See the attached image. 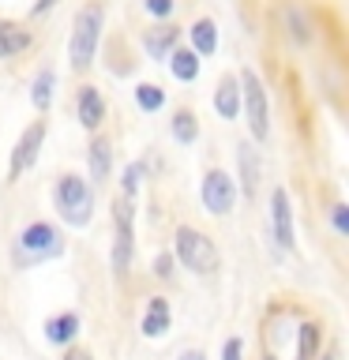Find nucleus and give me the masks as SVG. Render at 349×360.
Returning <instances> with one entry per match:
<instances>
[{
  "instance_id": "1",
  "label": "nucleus",
  "mask_w": 349,
  "mask_h": 360,
  "mask_svg": "<svg viewBox=\"0 0 349 360\" xmlns=\"http://www.w3.org/2000/svg\"><path fill=\"white\" fill-rule=\"evenodd\" d=\"M177 255L196 274H214L218 270V248H214V240L199 229H188V225L177 229Z\"/></svg>"
},
{
  "instance_id": "2",
  "label": "nucleus",
  "mask_w": 349,
  "mask_h": 360,
  "mask_svg": "<svg viewBox=\"0 0 349 360\" xmlns=\"http://www.w3.org/2000/svg\"><path fill=\"white\" fill-rule=\"evenodd\" d=\"M98 34H101V8L98 4H87L83 11L75 15V30H72V64L75 68H87L94 60V49H98Z\"/></svg>"
},
{
  "instance_id": "3",
  "label": "nucleus",
  "mask_w": 349,
  "mask_h": 360,
  "mask_svg": "<svg viewBox=\"0 0 349 360\" xmlns=\"http://www.w3.org/2000/svg\"><path fill=\"white\" fill-rule=\"evenodd\" d=\"M56 207L64 210V218L72 225H87L90 221V207H94V195H90L87 180L61 176V184H56Z\"/></svg>"
},
{
  "instance_id": "4",
  "label": "nucleus",
  "mask_w": 349,
  "mask_h": 360,
  "mask_svg": "<svg viewBox=\"0 0 349 360\" xmlns=\"http://www.w3.org/2000/svg\"><path fill=\"white\" fill-rule=\"evenodd\" d=\"M241 86H244L241 98H244V109H248V128H252L255 139H263L267 135V90H263L255 72H244Z\"/></svg>"
},
{
  "instance_id": "5",
  "label": "nucleus",
  "mask_w": 349,
  "mask_h": 360,
  "mask_svg": "<svg viewBox=\"0 0 349 360\" xmlns=\"http://www.w3.org/2000/svg\"><path fill=\"white\" fill-rule=\"evenodd\" d=\"M233 199H236V188L229 173H222V169H210L207 180H203V207L210 214H229L233 210Z\"/></svg>"
},
{
  "instance_id": "6",
  "label": "nucleus",
  "mask_w": 349,
  "mask_h": 360,
  "mask_svg": "<svg viewBox=\"0 0 349 360\" xmlns=\"http://www.w3.org/2000/svg\"><path fill=\"white\" fill-rule=\"evenodd\" d=\"M132 263V207L128 199L117 202V248H113V270L124 278Z\"/></svg>"
},
{
  "instance_id": "7",
  "label": "nucleus",
  "mask_w": 349,
  "mask_h": 360,
  "mask_svg": "<svg viewBox=\"0 0 349 360\" xmlns=\"http://www.w3.org/2000/svg\"><path fill=\"white\" fill-rule=\"evenodd\" d=\"M19 248H23L27 255H34V259L56 255V252H61V233H56L53 225H45V221H34L30 229L19 236Z\"/></svg>"
},
{
  "instance_id": "8",
  "label": "nucleus",
  "mask_w": 349,
  "mask_h": 360,
  "mask_svg": "<svg viewBox=\"0 0 349 360\" xmlns=\"http://www.w3.org/2000/svg\"><path fill=\"white\" fill-rule=\"evenodd\" d=\"M42 139H45V124L42 120L23 131V139L15 143V154H11V176H19L23 169L34 165V158H38V150H42Z\"/></svg>"
},
{
  "instance_id": "9",
  "label": "nucleus",
  "mask_w": 349,
  "mask_h": 360,
  "mask_svg": "<svg viewBox=\"0 0 349 360\" xmlns=\"http://www.w3.org/2000/svg\"><path fill=\"white\" fill-rule=\"evenodd\" d=\"M45 338H49L53 345H75V338H79V315L75 311H61V315H53L49 323H45Z\"/></svg>"
},
{
  "instance_id": "10",
  "label": "nucleus",
  "mask_w": 349,
  "mask_h": 360,
  "mask_svg": "<svg viewBox=\"0 0 349 360\" xmlns=\"http://www.w3.org/2000/svg\"><path fill=\"white\" fill-rule=\"evenodd\" d=\"M270 207H274V236H278V244H281V248H293V210H289L286 188L274 191Z\"/></svg>"
},
{
  "instance_id": "11",
  "label": "nucleus",
  "mask_w": 349,
  "mask_h": 360,
  "mask_svg": "<svg viewBox=\"0 0 349 360\" xmlns=\"http://www.w3.org/2000/svg\"><path fill=\"white\" fill-rule=\"evenodd\" d=\"M169 323H173V315H169V300L165 297H151L146 315H143V334L146 338H162L169 330Z\"/></svg>"
},
{
  "instance_id": "12",
  "label": "nucleus",
  "mask_w": 349,
  "mask_h": 360,
  "mask_svg": "<svg viewBox=\"0 0 349 360\" xmlns=\"http://www.w3.org/2000/svg\"><path fill=\"white\" fill-rule=\"evenodd\" d=\"M101 117H106V105H101V94L94 86H83L79 90V120H83V128H90L94 131L98 124H101Z\"/></svg>"
},
{
  "instance_id": "13",
  "label": "nucleus",
  "mask_w": 349,
  "mask_h": 360,
  "mask_svg": "<svg viewBox=\"0 0 349 360\" xmlns=\"http://www.w3.org/2000/svg\"><path fill=\"white\" fill-rule=\"evenodd\" d=\"M214 109H218V117H225V120H233V117H236V109H241V83H236V79L225 75L222 83H218V94H214Z\"/></svg>"
},
{
  "instance_id": "14",
  "label": "nucleus",
  "mask_w": 349,
  "mask_h": 360,
  "mask_svg": "<svg viewBox=\"0 0 349 360\" xmlns=\"http://www.w3.org/2000/svg\"><path fill=\"white\" fill-rule=\"evenodd\" d=\"M109 165H113L109 139H94V146H90V173H94V180H106L109 176Z\"/></svg>"
},
{
  "instance_id": "15",
  "label": "nucleus",
  "mask_w": 349,
  "mask_h": 360,
  "mask_svg": "<svg viewBox=\"0 0 349 360\" xmlns=\"http://www.w3.org/2000/svg\"><path fill=\"white\" fill-rule=\"evenodd\" d=\"M27 45H30V34L27 30L11 27V22H0V56H11V53L27 49Z\"/></svg>"
},
{
  "instance_id": "16",
  "label": "nucleus",
  "mask_w": 349,
  "mask_h": 360,
  "mask_svg": "<svg viewBox=\"0 0 349 360\" xmlns=\"http://www.w3.org/2000/svg\"><path fill=\"white\" fill-rule=\"evenodd\" d=\"M191 45H196V53H203V56L214 53V45H218V30H214L210 19H199L196 27H191Z\"/></svg>"
},
{
  "instance_id": "17",
  "label": "nucleus",
  "mask_w": 349,
  "mask_h": 360,
  "mask_svg": "<svg viewBox=\"0 0 349 360\" xmlns=\"http://www.w3.org/2000/svg\"><path fill=\"white\" fill-rule=\"evenodd\" d=\"M281 27H286V34H293L297 41H308V22H304V15H300V8L297 4H281Z\"/></svg>"
},
{
  "instance_id": "18",
  "label": "nucleus",
  "mask_w": 349,
  "mask_h": 360,
  "mask_svg": "<svg viewBox=\"0 0 349 360\" xmlns=\"http://www.w3.org/2000/svg\"><path fill=\"white\" fill-rule=\"evenodd\" d=\"M169 68H173V75H177V79L191 83V79L199 75V56H196V53H188V49H180V53L169 56Z\"/></svg>"
},
{
  "instance_id": "19",
  "label": "nucleus",
  "mask_w": 349,
  "mask_h": 360,
  "mask_svg": "<svg viewBox=\"0 0 349 360\" xmlns=\"http://www.w3.org/2000/svg\"><path fill=\"white\" fill-rule=\"evenodd\" d=\"M241 173H244V191L255 195L259 191V158L252 146H241Z\"/></svg>"
},
{
  "instance_id": "20",
  "label": "nucleus",
  "mask_w": 349,
  "mask_h": 360,
  "mask_svg": "<svg viewBox=\"0 0 349 360\" xmlns=\"http://www.w3.org/2000/svg\"><path fill=\"white\" fill-rule=\"evenodd\" d=\"M135 101H139V109H146V112H154V109H162V101H165V94L158 86H151V83H143L139 90H135Z\"/></svg>"
},
{
  "instance_id": "21",
  "label": "nucleus",
  "mask_w": 349,
  "mask_h": 360,
  "mask_svg": "<svg viewBox=\"0 0 349 360\" xmlns=\"http://www.w3.org/2000/svg\"><path fill=\"white\" fill-rule=\"evenodd\" d=\"M177 41V30L173 27H158L151 38H146V49H151L154 56H165V45H173Z\"/></svg>"
},
{
  "instance_id": "22",
  "label": "nucleus",
  "mask_w": 349,
  "mask_h": 360,
  "mask_svg": "<svg viewBox=\"0 0 349 360\" xmlns=\"http://www.w3.org/2000/svg\"><path fill=\"white\" fill-rule=\"evenodd\" d=\"M196 117H191V112H177V117H173V135H177V139L180 143H191V139H196Z\"/></svg>"
},
{
  "instance_id": "23",
  "label": "nucleus",
  "mask_w": 349,
  "mask_h": 360,
  "mask_svg": "<svg viewBox=\"0 0 349 360\" xmlns=\"http://www.w3.org/2000/svg\"><path fill=\"white\" fill-rule=\"evenodd\" d=\"M49 98H53V72H42L38 83H34V105L45 109V105H49Z\"/></svg>"
},
{
  "instance_id": "24",
  "label": "nucleus",
  "mask_w": 349,
  "mask_h": 360,
  "mask_svg": "<svg viewBox=\"0 0 349 360\" xmlns=\"http://www.w3.org/2000/svg\"><path fill=\"white\" fill-rule=\"evenodd\" d=\"M139 180H143V165H128V173H124V195H135L139 191Z\"/></svg>"
},
{
  "instance_id": "25",
  "label": "nucleus",
  "mask_w": 349,
  "mask_h": 360,
  "mask_svg": "<svg viewBox=\"0 0 349 360\" xmlns=\"http://www.w3.org/2000/svg\"><path fill=\"white\" fill-rule=\"evenodd\" d=\"M146 11L158 19H165V15H173V0H146Z\"/></svg>"
},
{
  "instance_id": "26",
  "label": "nucleus",
  "mask_w": 349,
  "mask_h": 360,
  "mask_svg": "<svg viewBox=\"0 0 349 360\" xmlns=\"http://www.w3.org/2000/svg\"><path fill=\"white\" fill-rule=\"evenodd\" d=\"M241 349H244L241 338H229V342L222 345V360H241Z\"/></svg>"
},
{
  "instance_id": "27",
  "label": "nucleus",
  "mask_w": 349,
  "mask_h": 360,
  "mask_svg": "<svg viewBox=\"0 0 349 360\" xmlns=\"http://www.w3.org/2000/svg\"><path fill=\"white\" fill-rule=\"evenodd\" d=\"M64 360H94V353H90L87 345H68L64 349Z\"/></svg>"
},
{
  "instance_id": "28",
  "label": "nucleus",
  "mask_w": 349,
  "mask_h": 360,
  "mask_svg": "<svg viewBox=\"0 0 349 360\" xmlns=\"http://www.w3.org/2000/svg\"><path fill=\"white\" fill-rule=\"evenodd\" d=\"M154 274H158V278H169V274H173V259H169L165 252L154 259Z\"/></svg>"
},
{
  "instance_id": "29",
  "label": "nucleus",
  "mask_w": 349,
  "mask_h": 360,
  "mask_svg": "<svg viewBox=\"0 0 349 360\" xmlns=\"http://www.w3.org/2000/svg\"><path fill=\"white\" fill-rule=\"evenodd\" d=\"M334 229L342 233V236L349 233V214H345V207H334Z\"/></svg>"
},
{
  "instance_id": "30",
  "label": "nucleus",
  "mask_w": 349,
  "mask_h": 360,
  "mask_svg": "<svg viewBox=\"0 0 349 360\" xmlns=\"http://www.w3.org/2000/svg\"><path fill=\"white\" fill-rule=\"evenodd\" d=\"M180 360H207V356H203V349H184V353H180Z\"/></svg>"
},
{
  "instance_id": "31",
  "label": "nucleus",
  "mask_w": 349,
  "mask_h": 360,
  "mask_svg": "<svg viewBox=\"0 0 349 360\" xmlns=\"http://www.w3.org/2000/svg\"><path fill=\"white\" fill-rule=\"evenodd\" d=\"M319 360H334V353H323V356H319Z\"/></svg>"
}]
</instances>
